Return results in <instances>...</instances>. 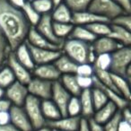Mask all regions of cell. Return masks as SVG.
Returning <instances> with one entry per match:
<instances>
[{"instance_id":"cell-42","label":"cell","mask_w":131,"mask_h":131,"mask_svg":"<svg viewBox=\"0 0 131 131\" xmlns=\"http://www.w3.org/2000/svg\"><path fill=\"white\" fill-rule=\"evenodd\" d=\"M77 81L79 87L82 90L84 89H91L93 87L94 80L93 77H86V75H77Z\"/></svg>"},{"instance_id":"cell-16","label":"cell","mask_w":131,"mask_h":131,"mask_svg":"<svg viewBox=\"0 0 131 131\" xmlns=\"http://www.w3.org/2000/svg\"><path fill=\"white\" fill-rule=\"evenodd\" d=\"M26 42L30 45L36 48H40V49H61L62 46L57 45V44L52 43L49 41L48 39H46L44 36H42L34 27L31 26L29 30L27 38H26Z\"/></svg>"},{"instance_id":"cell-48","label":"cell","mask_w":131,"mask_h":131,"mask_svg":"<svg viewBox=\"0 0 131 131\" xmlns=\"http://www.w3.org/2000/svg\"><path fill=\"white\" fill-rule=\"evenodd\" d=\"M118 131H131V123L120 120L118 127Z\"/></svg>"},{"instance_id":"cell-2","label":"cell","mask_w":131,"mask_h":131,"mask_svg":"<svg viewBox=\"0 0 131 131\" xmlns=\"http://www.w3.org/2000/svg\"><path fill=\"white\" fill-rule=\"evenodd\" d=\"M110 72L131 79V49L130 46H121L111 54Z\"/></svg>"},{"instance_id":"cell-51","label":"cell","mask_w":131,"mask_h":131,"mask_svg":"<svg viewBox=\"0 0 131 131\" xmlns=\"http://www.w3.org/2000/svg\"><path fill=\"white\" fill-rule=\"evenodd\" d=\"M27 0H8V2L10 3L11 5H13L14 6L17 8H22L23 6L25 4V2Z\"/></svg>"},{"instance_id":"cell-55","label":"cell","mask_w":131,"mask_h":131,"mask_svg":"<svg viewBox=\"0 0 131 131\" xmlns=\"http://www.w3.org/2000/svg\"><path fill=\"white\" fill-rule=\"evenodd\" d=\"M51 131H62V130H58V129H51Z\"/></svg>"},{"instance_id":"cell-32","label":"cell","mask_w":131,"mask_h":131,"mask_svg":"<svg viewBox=\"0 0 131 131\" xmlns=\"http://www.w3.org/2000/svg\"><path fill=\"white\" fill-rule=\"evenodd\" d=\"M91 94H92V100H93V107H94V111L96 110L100 109L101 107L106 104L109 100L106 97V95L104 94V93L98 88L97 86H94L91 88Z\"/></svg>"},{"instance_id":"cell-18","label":"cell","mask_w":131,"mask_h":131,"mask_svg":"<svg viewBox=\"0 0 131 131\" xmlns=\"http://www.w3.org/2000/svg\"><path fill=\"white\" fill-rule=\"evenodd\" d=\"M93 80H94L93 85L100 88V89L104 93V94L106 95V97L108 98L109 102L114 103L118 110H121V109H123V108H125L129 105V101H127V99L122 97L121 95H120L118 93H117L115 90L111 89V88L108 87V86L103 85V84H101L100 82L95 80L94 77H93Z\"/></svg>"},{"instance_id":"cell-54","label":"cell","mask_w":131,"mask_h":131,"mask_svg":"<svg viewBox=\"0 0 131 131\" xmlns=\"http://www.w3.org/2000/svg\"><path fill=\"white\" fill-rule=\"evenodd\" d=\"M5 97V89L2 87H0V99H2Z\"/></svg>"},{"instance_id":"cell-33","label":"cell","mask_w":131,"mask_h":131,"mask_svg":"<svg viewBox=\"0 0 131 131\" xmlns=\"http://www.w3.org/2000/svg\"><path fill=\"white\" fill-rule=\"evenodd\" d=\"M15 80V77L14 75L13 72L9 68L7 65H5L0 69V87L3 89H6L9 85H11Z\"/></svg>"},{"instance_id":"cell-36","label":"cell","mask_w":131,"mask_h":131,"mask_svg":"<svg viewBox=\"0 0 131 131\" xmlns=\"http://www.w3.org/2000/svg\"><path fill=\"white\" fill-rule=\"evenodd\" d=\"M67 116L81 117V105L78 96H71L67 106Z\"/></svg>"},{"instance_id":"cell-43","label":"cell","mask_w":131,"mask_h":131,"mask_svg":"<svg viewBox=\"0 0 131 131\" xmlns=\"http://www.w3.org/2000/svg\"><path fill=\"white\" fill-rule=\"evenodd\" d=\"M118 6L122 8L124 12L130 14L131 12V3L130 0H113Z\"/></svg>"},{"instance_id":"cell-47","label":"cell","mask_w":131,"mask_h":131,"mask_svg":"<svg viewBox=\"0 0 131 131\" xmlns=\"http://www.w3.org/2000/svg\"><path fill=\"white\" fill-rule=\"evenodd\" d=\"M10 123V115L8 111H1L0 112V125Z\"/></svg>"},{"instance_id":"cell-27","label":"cell","mask_w":131,"mask_h":131,"mask_svg":"<svg viewBox=\"0 0 131 131\" xmlns=\"http://www.w3.org/2000/svg\"><path fill=\"white\" fill-rule=\"evenodd\" d=\"M58 81L72 96H79L82 92V89L77 84L75 75H61Z\"/></svg>"},{"instance_id":"cell-44","label":"cell","mask_w":131,"mask_h":131,"mask_svg":"<svg viewBox=\"0 0 131 131\" xmlns=\"http://www.w3.org/2000/svg\"><path fill=\"white\" fill-rule=\"evenodd\" d=\"M119 113H120V116H121L122 120H124L126 122H128V123H131V112L128 106L119 110Z\"/></svg>"},{"instance_id":"cell-38","label":"cell","mask_w":131,"mask_h":131,"mask_svg":"<svg viewBox=\"0 0 131 131\" xmlns=\"http://www.w3.org/2000/svg\"><path fill=\"white\" fill-rule=\"evenodd\" d=\"M110 23L131 31V16L130 14L128 13L120 14L119 15H118L115 18H113L112 20L110 21Z\"/></svg>"},{"instance_id":"cell-22","label":"cell","mask_w":131,"mask_h":131,"mask_svg":"<svg viewBox=\"0 0 131 131\" xmlns=\"http://www.w3.org/2000/svg\"><path fill=\"white\" fill-rule=\"evenodd\" d=\"M118 111V109L117 108V106L114 103H112L111 102H108L102 107H101L100 109L96 110L94 111L92 118L93 120H95L97 123L101 124V125H103L108 120L111 119Z\"/></svg>"},{"instance_id":"cell-9","label":"cell","mask_w":131,"mask_h":131,"mask_svg":"<svg viewBox=\"0 0 131 131\" xmlns=\"http://www.w3.org/2000/svg\"><path fill=\"white\" fill-rule=\"evenodd\" d=\"M6 65L9 67L11 71L13 72L14 75L15 77V80L22 83L24 84H27L32 78V73L31 70L26 68L24 66H23L18 60L15 58L13 51L9 53L6 59Z\"/></svg>"},{"instance_id":"cell-10","label":"cell","mask_w":131,"mask_h":131,"mask_svg":"<svg viewBox=\"0 0 131 131\" xmlns=\"http://www.w3.org/2000/svg\"><path fill=\"white\" fill-rule=\"evenodd\" d=\"M72 95L63 87L59 81H55L52 84L50 99L58 107L62 116H67V106Z\"/></svg>"},{"instance_id":"cell-28","label":"cell","mask_w":131,"mask_h":131,"mask_svg":"<svg viewBox=\"0 0 131 131\" xmlns=\"http://www.w3.org/2000/svg\"><path fill=\"white\" fill-rule=\"evenodd\" d=\"M111 78H112V83L114 85L116 91L127 99V101H130V89H129V81H127L124 77L111 73Z\"/></svg>"},{"instance_id":"cell-56","label":"cell","mask_w":131,"mask_h":131,"mask_svg":"<svg viewBox=\"0 0 131 131\" xmlns=\"http://www.w3.org/2000/svg\"><path fill=\"white\" fill-rule=\"evenodd\" d=\"M27 1H30V2H31V1H33V0H27Z\"/></svg>"},{"instance_id":"cell-20","label":"cell","mask_w":131,"mask_h":131,"mask_svg":"<svg viewBox=\"0 0 131 131\" xmlns=\"http://www.w3.org/2000/svg\"><path fill=\"white\" fill-rule=\"evenodd\" d=\"M78 98L81 105V118L85 119L92 118L94 113V107L92 100L91 89L82 90Z\"/></svg>"},{"instance_id":"cell-39","label":"cell","mask_w":131,"mask_h":131,"mask_svg":"<svg viewBox=\"0 0 131 131\" xmlns=\"http://www.w3.org/2000/svg\"><path fill=\"white\" fill-rule=\"evenodd\" d=\"M10 52H11V49L9 48V45L2 33L0 32V69L6 65V59Z\"/></svg>"},{"instance_id":"cell-25","label":"cell","mask_w":131,"mask_h":131,"mask_svg":"<svg viewBox=\"0 0 131 131\" xmlns=\"http://www.w3.org/2000/svg\"><path fill=\"white\" fill-rule=\"evenodd\" d=\"M50 16L53 22L57 23H71L73 13L72 11L66 6L64 2L58 4L54 6L50 13Z\"/></svg>"},{"instance_id":"cell-34","label":"cell","mask_w":131,"mask_h":131,"mask_svg":"<svg viewBox=\"0 0 131 131\" xmlns=\"http://www.w3.org/2000/svg\"><path fill=\"white\" fill-rule=\"evenodd\" d=\"M92 0H64L63 2L66 4L72 13L82 12L88 10Z\"/></svg>"},{"instance_id":"cell-49","label":"cell","mask_w":131,"mask_h":131,"mask_svg":"<svg viewBox=\"0 0 131 131\" xmlns=\"http://www.w3.org/2000/svg\"><path fill=\"white\" fill-rule=\"evenodd\" d=\"M0 131H19L13 124L7 123L5 125H0Z\"/></svg>"},{"instance_id":"cell-31","label":"cell","mask_w":131,"mask_h":131,"mask_svg":"<svg viewBox=\"0 0 131 131\" xmlns=\"http://www.w3.org/2000/svg\"><path fill=\"white\" fill-rule=\"evenodd\" d=\"M93 34L96 37L108 36L111 32V24L110 22H96L86 25Z\"/></svg>"},{"instance_id":"cell-37","label":"cell","mask_w":131,"mask_h":131,"mask_svg":"<svg viewBox=\"0 0 131 131\" xmlns=\"http://www.w3.org/2000/svg\"><path fill=\"white\" fill-rule=\"evenodd\" d=\"M111 66V54H99L97 55L93 64V68L101 70H109Z\"/></svg>"},{"instance_id":"cell-4","label":"cell","mask_w":131,"mask_h":131,"mask_svg":"<svg viewBox=\"0 0 131 131\" xmlns=\"http://www.w3.org/2000/svg\"><path fill=\"white\" fill-rule=\"evenodd\" d=\"M26 115L29 118L32 128H38L47 125L40 107V100L32 95H28L23 105Z\"/></svg>"},{"instance_id":"cell-29","label":"cell","mask_w":131,"mask_h":131,"mask_svg":"<svg viewBox=\"0 0 131 131\" xmlns=\"http://www.w3.org/2000/svg\"><path fill=\"white\" fill-rule=\"evenodd\" d=\"M74 24L71 23H57L53 22V31L58 39L60 40H65L69 37Z\"/></svg>"},{"instance_id":"cell-15","label":"cell","mask_w":131,"mask_h":131,"mask_svg":"<svg viewBox=\"0 0 131 131\" xmlns=\"http://www.w3.org/2000/svg\"><path fill=\"white\" fill-rule=\"evenodd\" d=\"M31 73L33 77L49 81V82H55V81L59 80L61 77V74L58 72L53 63L35 66Z\"/></svg>"},{"instance_id":"cell-8","label":"cell","mask_w":131,"mask_h":131,"mask_svg":"<svg viewBox=\"0 0 131 131\" xmlns=\"http://www.w3.org/2000/svg\"><path fill=\"white\" fill-rule=\"evenodd\" d=\"M27 43V42H26ZM28 47L31 51V55L35 66L43 65V64L53 63L62 53L61 49H48L36 48L28 44Z\"/></svg>"},{"instance_id":"cell-5","label":"cell","mask_w":131,"mask_h":131,"mask_svg":"<svg viewBox=\"0 0 131 131\" xmlns=\"http://www.w3.org/2000/svg\"><path fill=\"white\" fill-rule=\"evenodd\" d=\"M88 10L111 21L122 13H126L113 0H92Z\"/></svg>"},{"instance_id":"cell-13","label":"cell","mask_w":131,"mask_h":131,"mask_svg":"<svg viewBox=\"0 0 131 131\" xmlns=\"http://www.w3.org/2000/svg\"><path fill=\"white\" fill-rule=\"evenodd\" d=\"M81 117L62 116L53 121L47 122V125L51 129L62 131H77L81 122Z\"/></svg>"},{"instance_id":"cell-26","label":"cell","mask_w":131,"mask_h":131,"mask_svg":"<svg viewBox=\"0 0 131 131\" xmlns=\"http://www.w3.org/2000/svg\"><path fill=\"white\" fill-rule=\"evenodd\" d=\"M68 38L75 39V40H81V41L87 42V43H93V40L97 37L94 34H93L86 26L74 25Z\"/></svg>"},{"instance_id":"cell-30","label":"cell","mask_w":131,"mask_h":131,"mask_svg":"<svg viewBox=\"0 0 131 131\" xmlns=\"http://www.w3.org/2000/svg\"><path fill=\"white\" fill-rule=\"evenodd\" d=\"M21 10L23 11V14H24V15L25 16L26 20L28 21L30 25L34 27V26L38 24L39 20H40L41 15L35 10V8L33 7L32 5H31V3L30 2V1H26L25 4L21 8Z\"/></svg>"},{"instance_id":"cell-52","label":"cell","mask_w":131,"mask_h":131,"mask_svg":"<svg viewBox=\"0 0 131 131\" xmlns=\"http://www.w3.org/2000/svg\"><path fill=\"white\" fill-rule=\"evenodd\" d=\"M30 131H51V128L48 125H46L41 127H38V128H32Z\"/></svg>"},{"instance_id":"cell-35","label":"cell","mask_w":131,"mask_h":131,"mask_svg":"<svg viewBox=\"0 0 131 131\" xmlns=\"http://www.w3.org/2000/svg\"><path fill=\"white\" fill-rule=\"evenodd\" d=\"M31 3L40 15L50 14L54 7L51 0H33Z\"/></svg>"},{"instance_id":"cell-12","label":"cell","mask_w":131,"mask_h":131,"mask_svg":"<svg viewBox=\"0 0 131 131\" xmlns=\"http://www.w3.org/2000/svg\"><path fill=\"white\" fill-rule=\"evenodd\" d=\"M34 28L46 39L51 41L52 43L57 44V45L62 46L63 40H60L56 37L53 31V21L51 19L50 14L47 15H42L39 20L38 24L34 26Z\"/></svg>"},{"instance_id":"cell-50","label":"cell","mask_w":131,"mask_h":131,"mask_svg":"<svg viewBox=\"0 0 131 131\" xmlns=\"http://www.w3.org/2000/svg\"><path fill=\"white\" fill-rule=\"evenodd\" d=\"M77 131H90L89 126H88V122L87 119L85 118H81V122H80V126H79V128Z\"/></svg>"},{"instance_id":"cell-23","label":"cell","mask_w":131,"mask_h":131,"mask_svg":"<svg viewBox=\"0 0 131 131\" xmlns=\"http://www.w3.org/2000/svg\"><path fill=\"white\" fill-rule=\"evenodd\" d=\"M108 36L116 40L121 46H130L131 44L130 31L120 26L111 24V32Z\"/></svg>"},{"instance_id":"cell-24","label":"cell","mask_w":131,"mask_h":131,"mask_svg":"<svg viewBox=\"0 0 131 131\" xmlns=\"http://www.w3.org/2000/svg\"><path fill=\"white\" fill-rule=\"evenodd\" d=\"M40 107L43 117L45 118L46 121H53L60 117L62 114L60 112L58 107L53 102L51 99H45V100H40Z\"/></svg>"},{"instance_id":"cell-53","label":"cell","mask_w":131,"mask_h":131,"mask_svg":"<svg viewBox=\"0 0 131 131\" xmlns=\"http://www.w3.org/2000/svg\"><path fill=\"white\" fill-rule=\"evenodd\" d=\"M64 0H51V2L53 3V6H58V4H60V3H62L63 2Z\"/></svg>"},{"instance_id":"cell-17","label":"cell","mask_w":131,"mask_h":131,"mask_svg":"<svg viewBox=\"0 0 131 131\" xmlns=\"http://www.w3.org/2000/svg\"><path fill=\"white\" fill-rule=\"evenodd\" d=\"M96 22H110V21L107 20L106 18H104V17L100 16V15L89 11V10L73 13L72 24L74 25L86 26Z\"/></svg>"},{"instance_id":"cell-3","label":"cell","mask_w":131,"mask_h":131,"mask_svg":"<svg viewBox=\"0 0 131 131\" xmlns=\"http://www.w3.org/2000/svg\"><path fill=\"white\" fill-rule=\"evenodd\" d=\"M90 48L91 43L68 38L63 41L61 50L77 64H81L88 63V54Z\"/></svg>"},{"instance_id":"cell-21","label":"cell","mask_w":131,"mask_h":131,"mask_svg":"<svg viewBox=\"0 0 131 131\" xmlns=\"http://www.w3.org/2000/svg\"><path fill=\"white\" fill-rule=\"evenodd\" d=\"M13 53H14V55H15V58H16L23 66H24L26 68H28L29 70L32 71L33 68H35V64L32 60L31 51H30V49H29V47H28L26 41L20 44L15 50H13Z\"/></svg>"},{"instance_id":"cell-1","label":"cell","mask_w":131,"mask_h":131,"mask_svg":"<svg viewBox=\"0 0 131 131\" xmlns=\"http://www.w3.org/2000/svg\"><path fill=\"white\" fill-rule=\"evenodd\" d=\"M31 27L20 8L14 6L8 0H0V32L11 51L26 41Z\"/></svg>"},{"instance_id":"cell-6","label":"cell","mask_w":131,"mask_h":131,"mask_svg":"<svg viewBox=\"0 0 131 131\" xmlns=\"http://www.w3.org/2000/svg\"><path fill=\"white\" fill-rule=\"evenodd\" d=\"M52 84L53 82L32 77L26 86L30 95H32L40 100H45L50 99Z\"/></svg>"},{"instance_id":"cell-41","label":"cell","mask_w":131,"mask_h":131,"mask_svg":"<svg viewBox=\"0 0 131 131\" xmlns=\"http://www.w3.org/2000/svg\"><path fill=\"white\" fill-rule=\"evenodd\" d=\"M94 73V69L92 64L90 63H81L77 65V75H86V77H93Z\"/></svg>"},{"instance_id":"cell-11","label":"cell","mask_w":131,"mask_h":131,"mask_svg":"<svg viewBox=\"0 0 131 131\" xmlns=\"http://www.w3.org/2000/svg\"><path fill=\"white\" fill-rule=\"evenodd\" d=\"M9 115L10 123L13 124L19 131H30L32 129V126L23 106L12 105L9 110Z\"/></svg>"},{"instance_id":"cell-40","label":"cell","mask_w":131,"mask_h":131,"mask_svg":"<svg viewBox=\"0 0 131 131\" xmlns=\"http://www.w3.org/2000/svg\"><path fill=\"white\" fill-rule=\"evenodd\" d=\"M120 120H121V116H120L119 110H118L111 119H109L106 123L102 125L104 131H118V127Z\"/></svg>"},{"instance_id":"cell-46","label":"cell","mask_w":131,"mask_h":131,"mask_svg":"<svg viewBox=\"0 0 131 131\" xmlns=\"http://www.w3.org/2000/svg\"><path fill=\"white\" fill-rule=\"evenodd\" d=\"M11 107H12L11 102L6 97L0 99V112L1 111H8Z\"/></svg>"},{"instance_id":"cell-7","label":"cell","mask_w":131,"mask_h":131,"mask_svg":"<svg viewBox=\"0 0 131 131\" xmlns=\"http://www.w3.org/2000/svg\"><path fill=\"white\" fill-rule=\"evenodd\" d=\"M29 95L26 84L15 81L11 85L5 89V97L11 102L12 105L23 106Z\"/></svg>"},{"instance_id":"cell-14","label":"cell","mask_w":131,"mask_h":131,"mask_svg":"<svg viewBox=\"0 0 131 131\" xmlns=\"http://www.w3.org/2000/svg\"><path fill=\"white\" fill-rule=\"evenodd\" d=\"M96 55L99 54H111L115 50L121 47L119 43L111 39L110 36L97 37L93 43H91Z\"/></svg>"},{"instance_id":"cell-19","label":"cell","mask_w":131,"mask_h":131,"mask_svg":"<svg viewBox=\"0 0 131 131\" xmlns=\"http://www.w3.org/2000/svg\"><path fill=\"white\" fill-rule=\"evenodd\" d=\"M53 64L61 75H75L78 65L77 62L63 52L53 62Z\"/></svg>"},{"instance_id":"cell-45","label":"cell","mask_w":131,"mask_h":131,"mask_svg":"<svg viewBox=\"0 0 131 131\" xmlns=\"http://www.w3.org/2000/svg\"><path fill=\"white\" fill-rule=\"evenodd\" d=\"M87 122H88V126H89L90 131H104L103 126L97 123V122L95 121V120H93L92 118H88Z\"/></svg>"}]
</instances>
